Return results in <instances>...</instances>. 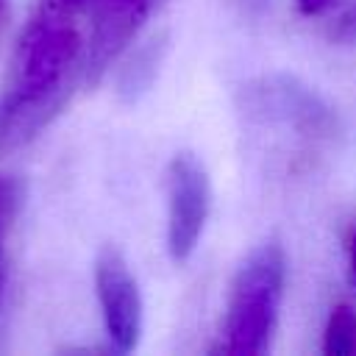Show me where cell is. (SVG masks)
<instances>
[{
  "mask_svg": "<svg viewBox=\"0 0 356 356\" xmlns=\"http://www.w3.org/2000/svg\"><path fill=\"white\" fill-rule=\"evenodd\" d=\"M328 36L334 42H342V44H353L356 42V6H350L328 31Z\"/></svg>",
  "mask_w": 356,
  "mask_h": 356,
  "instance_id": "obj_7",
  "label": "cell"
},
{
  "mask_svg": "<svg viewBox=\"0 0 356 356\" xmlns=\"http://www.w3.org/2000/svg\"><path fill=\"white\" fill-rule=\"evenodd\" d=\"M284 284L286 256L275 239L261 242L245 256L228 286L225 317L217 345L220 353L259 356L270 350L284 300Z\"/></svg>",
  "mask_w": 356,
  "mask_h": 356,
  "instance_id": "obj_2",
  "label": "cell"
},
{
  "mask_svg": "<svg viewBox=\"0 0 356 356\" xmlns=\"http://www.w3.org/2000/svg\"><path fill=\"white\" fill-rule=\"evenodd\" d=\"M14 206H17V189L11 181L0 178V292H3V278H6V236L11 228V217H14Z\"/></svg>",
  "mask_w": 356,
  "mask_h": 356,
  "instance_id": "obj_6",
  "label": "cell"
},
{
  "mask_svg": "<svg viewBox=\"0 0 356 356\" xmlns=\"http://www.w3.org/2000/svg\"><path fill=\"white\" fill-rule=\"evenodd\" d=\"M167 200V253L172 261H186L206 231L211 209V186L206 167L192 153H175L164 170Z\"/></svg>",
  "mask_w": 356,
  "mask_h": 356,
  "instance_id": "obj_3",
  "label": "cell"
},
{
  "mask_svg": "<svg viewBox=\"0 0 356 356\" xmlns=\"http://www.w3.org/2000/svg\"><path fill=\"white\" fill-rule=\"evenodd\" d=\"M0 11H3V0H0Z\"/></svg>",
  "mask_w": 356,
  "mask_h": 356,
  "instance_id": "obj_10",
  "label": "cell"
},
{
  "mask_svg": "<svg viewBox=\"0 0 356 356\" xmlns=\"http://www.w3.org/2000/svg\"><path fill=\"white\" fill-rule=\"evenodd\" d=\"M323 350L337 356H356V309L339 303L328 312L323 328Z\"/></svg>",
  "mask_w": 356,
  "mask_h": 356,
  "instance_id": "obj_5",
  "label": "cell"
},
{
  "mask_svg": "<svg viewBox=\"0 0 356 356\" xmlns=\"http://www.w3.org/2000/svg\"><path fill=\"white\" fill-rule=\"evenodd\" d=\"M95 289L111 348L134 350L142 337V295L128 261L114 248H106L95 261Z\"/></svg>",
  "mask_w": 356,
  "mask_h": 356,
  "instance_id": "obj_4",
  "label": "cell"
},
{
  "mask_svg": "<svg viewBox=\"0 0 356 356\" xmlns=\"http://www.w3.org/2000/svg\"><path fill=\"white\" fill-rule=\"evenodd\" d=\"M348 273H350V284L356 289V228L348 236Z\"/></svg>",
  "mask_w": 356,
  "mask_h": 356,
  "instance_id": "obj_9",
  "label": "cell"
},
{
  "mask_svg": "<svg viewBox=\"0 0 356 356\" xmlns=\"http://www.w3.org/2000/svg\"><path fill=\"white\" fill-rule=\"evenodd\" d=\"M81 14L58 0H42L31 17L11 83L0 97V156L28 145L67 106L78 83H89L86 28Z\"/></svg>",
  "mask_w": 356,
  "mask_h": 356,
  "instance_id": "obj_1",
  "label": "cell"
},
{
  "mask_svg": "<svg viewBox=\"0 0 356 356\" xmlns=\"http://www.w3.org/2000/svg\"><path fill=\"white\" fill-rule=\"evenodd\" d=\"M298 3V11L303 14V17H317V14H323V11H328L334 3H339V0H295Z\"/></svg>",
  "mask_w": 356,
  "mask_h": 356,
  "instance_id": "obj_8",
  "label": "cell"
}]
</instances>
